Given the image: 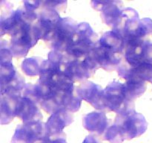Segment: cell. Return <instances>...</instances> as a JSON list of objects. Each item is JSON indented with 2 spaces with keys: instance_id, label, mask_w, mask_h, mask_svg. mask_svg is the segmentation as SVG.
<instances>
[{
  "instance_id": "6da1fadb",
  "label": "cell",
  "mask_w": 152,
  "mask_h": 143,
  "mask_svg": "<svg viewBox=\"0 0 152 143\" xmlns=\"http://www.w3.org/2000/svg\"><path fill=\"white\" fill-rule=\"evenodd\" d=\"M97 34L87 22L78 24L74 44L66 52L71 60L88 56L97 43Z\"/></svg>"
},
{
  "instance_id": "7a4b0ae2",
  "label": "cell",
  "mask_w": 152,
  "mask_h": 143,
  "mask_svg": "<svg viewBox=\"0 0 152 143\" xmlns=\"http://www.w3.org/2000/svg\"><path fill=\"white\" fill-rule=\"evenodd\" d=\"M40 40L34 23H24L11 35L9 44L10 52L15 57H22L28 55L31 48Z\"/></svg>"
},
{
  "instance_id": "3957f363",
  "label": "cell",
  "mask_w": 152,
  "mask_h": 143,
  "mask_svg": "<svg viewBox=\"0 0 152 143\" xmlns=\"http://www.w3.org/2000/svg\"><path fill=\"white\" fill-rule=\"evenodd\" d=\"M105 101L108 111H113L117 115L134 110V101L128 98L125 91L124 83L119 81L110 83L105 87Z\"/></svg>"
},
{
  "instance_id": "277c9868",
  "label": "cell",
  "mask_w": 152,
  "mask_h": 143,
  "mask_svg": "<svg viewBox=\"0 0 152 143\" xmlns=\"http://www.w3.org/2000/svg\"><path fill=\"white\" fill-rule=\"evenodd\" d=\"M114 124L119 128L125 139L128 140L140 136L148 128L145 118L135 110L117 115Z\"/></svg>"
},
{
  "instance_id": "5b68a950",
  "label": "cell",
  "mask_w": 152,
  "mask_h": 143,
  "mask_svg": "<svg viewBox=\"0 0 152 143\" xmlns=\"http://www.w3.org/2000/svg\"><path fill=\"white\" fill-rule=\"evenodd\" d=\"M77 28L78 24L72 18H61L50 42L53 50L66 53L74 44Z\"/></svg>"
},
{
  "instance_id": "8992f818",
  "label": "cell",
  "mask_w": 152,
  "mask_h": 143,
  "mask_svg": "<svg viewBox=\"0 0 152 143\" xmlns=\"http://www.w3.org/2000/svg\"><path fill=\"white\" fill-rule=\"evenodd\" d=\"M125 61L130 66L142 63H152V42L144 39L124 41Z\"/></svg>"
},
{
  "instance_id": "52a82bcc",
  "label": "cell",
  "mask_w": 152,
  "mask_h": 143,
  "mask_svg": "<svg viewBox=\"0 0 152 143\" xmlns=\"http://www.w3.org/2000/svg\"><path fill=\"white\" fill-rule=\"evenodd\" d=\"M120 1H92L91 6L94 9L101 12L102 22L116 31L120 27L123 21L124 12Z\"/></svg>"
},
{
  "instance_id": "ba28073f",
  "label": "cell",
  "mask_w": 152,
  "mask_h": 143,
  "mask_svg": "<svg viewBox=\"0 0 152 143\" xmlns=\"http://www.w3.org/2000/svg\"><path fill=\"white\" fill-rule=\"evenodd\" d=\"M34 26L40 40L51 42L58 22L61 19L59 12L50 7H43Z\"/></svg>"
},
{
  "instance_id": "9c48e42d",
  "label": "cell",
  "mask_w": 152,
  "mask_h": 143,
  "mask_svg": "<svg viewBox=\"0 0 152 143\" xmlns=\"http://www.w3.org/2000/svg\"><path fill=\"white\" fill-rule=\"evenodd\" d=\"M89 55L99 68L101 67L108 72L117 70L123 62V54L102 46L99 42Z\"/></svg>"
},
{
  "instance_id": "30bf717a",
  "label": "cell",
  "mask_w": 152,
  "mask_h": 143,
  "mask_svg": "<svg viewBox=\"0 0 152 143\" xmlns=\"http://www.w3.org/2000/svg\"><path fill=\"white\" fill-rule=\"evenodd\" d=\"M46 136L45 124L34 122L18 125L11 143H37Z\"/></svg>"
},
{
  "instance_id": "8fae6325",
  "label": "cell",
  "mask_w": 152,
  "mask_h": 143,
  "mask_svg": "<svg viewBox=\"0 0 152 143\" xmlns=\"http://www.w3.org/2000/svg\"><path fill=\"white\" fill-rule=\"evenodd\" d=\"M77 95L82 100L91 104L99 110H107L105 101V90L99 85L91 81H84L76 89Z\"/></svg>"
},
{
  "instance_id": "7c38bea8",
  "label": "cell",
  "mask_w": 152,
  "mask_h": 143,
  "mask_svg": "<svg viewBox=\"0 0 152 143\" xmlns=\"http://www.w3.org/2000/svg\"><path fill=\"white\" fill-rule=\"evenodd\" d=\"M97 64L90 57L71 60L68 66L67 73L74 82L85 80L95 74L99 69Z\"/></svg>"
},
{
  "instance_id": "4fadbf2b",
  "label": "cell",
  "mask_w": 152,
  "mask_h": 143,
  "mask_svg": "<svg viewBox=\"0 0 152 143\" xmlns=\"http://www.w3.org/2000/svg\"><path fill=\"white\" fill-rule=\"evenodd\" d=\"M74 122L72 113L60 110L52 114L45 123L46 136L58 137L65 135L63 129Z\"/></svg>"
},
{
  "instance_id": "5bb4252c",
  "label": "cell",
  "mask_w": 152,
  "mask_h": 143,
  "mask_svg": "<svg viewBox=\"0 0 152 143\" xmlns=\"http://www.w3.org/2000/svg\"><path fill=\"white\" fill-rule=\"evenodd\" d=\"M117 71L119 76L126 80L137 79L152 83V63H142L137 65L130 66L125 61L122 62Z\"/></svg>"
},
{
  "instance_id": "9a60e30c",
  "label": "cell",
  "mask_w": 152,
  "mask_h": 143,
  "mask_svg": "<svg viewBox=\"0 0 152 143\" xmlns=\"http://www.w3.org/2000/svg\"><path fill=\"white\" fill-rule=\"evenodd\" d=\"M16 116L23 121L24 123L42 122V115L39 109L38 104L23 96L18 101Z\"/></svg>"
},
{
  "instance_id": "2e32d148",
  "label": "cell",
  "mask_w": 152,
  "mask_h": 143,
  "mask_svg": "<svg viewBox=\"0 0 152 143\" xmlns=\"http://www.w3.org/2000/svg\"><path fill=\"white\" fill-rule=\"evenodd\" d=\"M83 127L91 132L98 135L105 133L108 127V119L105 113L102 112H91L83 118Z\"/></svg>"
},
{
  "instance_id": "e0dca14e",
  "label": "cell",
  "mask_w": 152,
  "mask_h": 143,
  "mask_svg": "<svg viewBox=\"0 0 152 143\" xmlns=\"http://www.w3.org/2000/svg\"><path fill=\"white\" fill-rule=\"evenodd\" d=\"M22 95L1 94V124L7 125L13 120L16 116V107L19 98Z\"/></svg>"
},
{
  "instance_id": "ac0fdd59",
  "label": "cell",
  "mask_w": 152,
  "mask_h": 143,
  "mask_svg": "<svg viewBox=\"0 0 152 143\" xmlns=\"http://www.w3.org/2000/svg\"><path fill=\"white\" fill-rule=\"evenodd\" d=\"M98 42L102 46L111 48L121 54H124V40L121 35L115 31H109L105 32L98 40Z\"/></svg>"
},
{
  "instance_id": "d6986e66",
  "label": "cell",
  "mask_w": 152,
  "mask_h": 143,
  "mask_svg": "<svg viewBox=\"0 0 152 143\" xmlns=\"http://www.w3.org/2000/svg\"><path fill=\"white\" fill-rule=\"evenodd\" d=\"M125 91L128 98L130 101H134L136 98L140 97L146 90L145 81L137 79H130L124 83Z\"/></svg>"
},
{
  "instance_id": "ffe728a7",
  "label": "cell",
  "mask_w": 152,
  "mask_h": 143,
  "mask_svg": "<svg viewBox=\"0 0 152 143\" xmlns=\"http://www.w3.org/2000/svg\"><path fill=\"white\" fill-rule=\"evenodd\" d=\"M44 60L40 57L27 58L22 62V70L28 76L40 75Z\"/></svg>"
},
{
  "instance_id": "44dd1931",
  "label": "cell",
  "mask_w": 152,
  "mask_h": 143,
  "mask_svg": "<svg viewBox=\"0 0 152 143\" xmlns=\"http://www.w3.org/2000/svg\"><path fill=\"white\" fill-rule=\"evenodd\" d=\"M82 98L77 94L75 90L64 92L62 95V107L64 110L71 113H75L81 107Z\"/></svg>"
},
{
  "instance_id": "7402d4cb",
  "label": "cell",
  "mask_w": 152,
  "mask_h": 143,
  "mask_svg": "<svg viewBox=\"0 0 152 143\" xmlns=\"http://www.w3.org/2000/svg\"><path fill=\"white\" fill-rule=\"evenodd\" d=\"M18 72L15 69L13 63H0V83L1 86L11 81L16 77Z\"/></svg>"
},
{
  "instance_id": "603a6c76",
  "label": "cell",
  "mask_w": 152,
  "mask_h": 143,
  "mask_svg": "<svg viewBox=\"0 0 152 143\" xmlns=\"http://www.w3.org/2000/svg\"><path fill=\"white\" fill-rule=\"evenodd\" d=\"M103 139L109 142L110 143H123L125 139L119 128L115 125L109 126L104 133Z\"/></svg>"
},
{
  "instance_id": "cb8c5ba5",
  "label": "cell",
  "mask_w": 152,
  "mask_h": 143,
  "mask_svg": "<svg viewBox=\"0 0 152 143\" xmlns=\"http://www.w3.org/2000/svg\"><path fill=\"white\" fill-rule=\"evenodd\" d=\"M42 5L43 7H48L60 12L66 8L67 1H42Z\"/></svg>"
},
{
  "instance_id": "d4e9b609",
  "label": "cell",
  "mask_w": 152,
  "mask_h": 143,
  "mask_svg": "<svg viewBox=\"0 0 152 143\" xmlns=\"http://www.w3.org/2000/svg\"><path fill=\"white\" fill-rule=\"evenodd\" d=\"M37 143H67L66 135L58 137H45Z\"/></svg>"
},
{
  "instance_id": "484cf974",
  "label": "cell",
  "mask_w": 152,
  "mask_h": 143,
  "mask_svg": "<svg viewBox=\"0 0 152 143\" xmlns=\"http://www.w3.org/2000/svg\"><path fill=\"white\" fill-rule=\"evenodd\" d=\"M83 143H102L99 139L94 135H89L85 139Z\"/></svg>"
}]
</instances>
